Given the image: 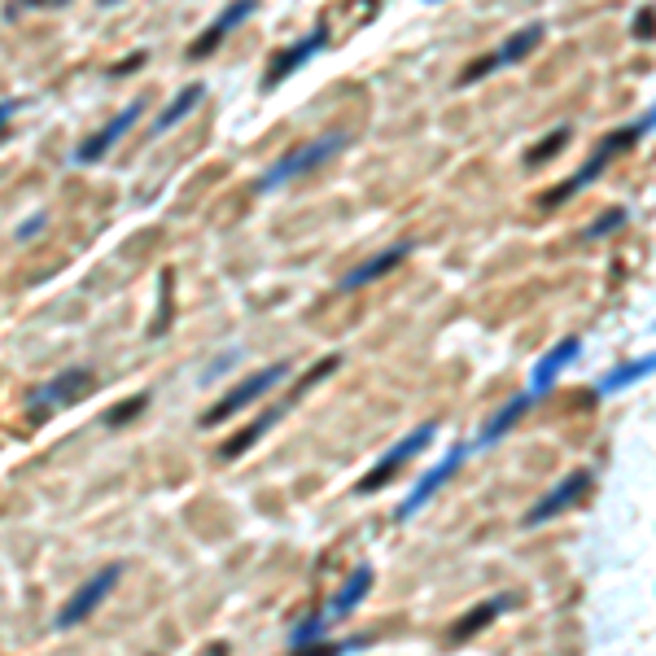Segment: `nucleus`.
Returning <instances> with one entry per match:
<instances>
[{
	"instance_id": "a878e982",
	"label": "nucleus",
	"mask_w": 656,
	"mask_h": 656,
	"mask_svg": "<svg viewBox=\"0 0 656 656\" xmlns=\"http://www.w3.org/2000/svg\"><path fill=\"white\" fill-rule=\"evenodd\" d=\"M368 639H347V643H315V647H297L293 656H347L355 647H364Z\"/></svg>"
},
{
	"instance_id": "7ed1b4c3",
	"label": "nucleus",
	"mask_w": 656,
	"mask_h": 656,
	"mask_svg": "<svg viewBox=\"0 0 656 656\" xmlns=\"http://www.w3.org/2000/svg\"><path fill=\"white\" fill-rule=\"evenodd\" d=\"M543 36H547V27L543 23H525L521 32H512L499 49H490V53H482L477 62H469L464 71H460V80H455V88H473V84H482V80H490L495 71H503V66H517V62H525L538 45H543Z\"/></svg>"
},
{
	"instance_id": "c756f323",
	"label": "nucleus",
	"mask_w": 656,
	"mask_h": 656,
	"mask_svg": "<svg viewBox=\"0 0 656 656\" xmlns=\"http://www.w3.org/2000/svg\"><path fill=\"white\" fill-rule=\"evenodd\" d=\"M19 110H23V101H19V97H14V101H0V127H5V123H10Z\"/></svg>"
},
{
	"instance_id": "c85d7f7f",
	"label": "nucleus",
	"mask_w": 656,
	"mask_h": 656,
	"mask_svg": "<svg viewBox=\"0 0 656 656\" xmlns=\"http://www.w3.org/2000/svg\"><path fill=\"white\" fill-rule=\"evenodd\" d=\"M634 40H652V10L647 5L634 14Z\"/></svg>"
},
{
	"instance_id": "ddd939ff",
	"label": "nucleus",
	"mask_w": 656,
	"mask_h": 656,
	"mask_svg": "<svg viewBox=\"0 0 656 656\" xmlns=\"http://www.w3.org/2000/svg\"><path fill=\"white\" fill-rule=\"evenodd\" d=\"M521 604V595L517 591H503V595H490V599H482V604H473L455 625H451V643H469V639H477L486 625H495L503 612H512Z\"/></svg>"
},
{
	"instance_id": "b1692460",
	"label": "nucleus",
	"mask_w": 656,
	"mask_h": 656,
	"mask_svg": "<svg viewBox=\"0 0 656 656\" xmlns=\"http://www.w3.org/2000/svg\"><path fill=\"white\" fill-rule=\"evenodd\" d=\"M145 408H149V390H145V394H132V399H123V403H114V408L101 416V425H106V429H123V425L136 421Z\"/></svg>"
},
{
	"instance_id": "a211bd4d",
	"label": "nucleus",
	"mask_w": 656,
	"mask_h": 656,
	"mask_svg": "<svg viewBox=\"0 0 656 656\" xmlns=\"http://www.w3.org/2000/svg\"><path fill=\"white\" fill-rule=\"evenodd\" d=\"M652 368H656V360H652V355H639V360H625V364L608 368V373L595 381V399H612V394H621V390H630V386L647 381V377H652Z\"/></svg>"
},
{
	"instance_id": "423d86ee",
	"label": "nucleus",
	"mask_w": 656,
	"mask_h": 656,
	"mask_svg": "<svg viewBox=\"0 0 656 656\" xmlns=\"http://www.w3.org/2000/svg\"><path fill=\"white\" fill-rule=\"evenodd\" d=\"M434 438H438V421H425V425H416L412 434H403V438H399V442H394V447H390V451H386V455H381V460H377V464L360 477L355 495H377L381 486H390V482L408 469V460H412V455H421Z\"/></svg>"
},
{
	"instance_id": "f257e3e1",
	"label": "nucleus",
	"mask_w": 656,
	"mask_h": 656,
	"mask_svg": "<svg viewBox=\"0 0 656 656\" xmlns=\"http://www.w3.org/2000/svg\"><path fill=\"white\" fill-rule=\"evenodd\" d=\"M652 123H656V114H652V110H643V114H639V119H630L625 127L608 132V136L595 145V154H591V158H586V162H582V167H578L564 184H556V189H547V193H543V206H547V210H556V206H564L569 197H578L582 189H591V184H595V180H599V175H604V171H608L621 154H630V149H634L647 132H652Z\"/></svg>"
},
{
	"instance_id": "f8f14e48",
	"label": "nucleus",
	"mask_w": 656,
	"mask_h": 656,
	"mask_svg": "<svg viewBox=\"0 0 656 656\" xmlns=\"http://www.w3.org/2000/svg\"><path fill=\"white\" fill-rule=\"evenodd\" d=\"M578 355H582V338H560L547 355H538V364H534V373H530V394H534V403H543V399L551 394L556 377H560Z\"/></svg>"
},
{
	"instance_id": "4468645a",
	"label": "nucleus",
	"mask_w": 656,
	"mask_h": 656,
	"mask_svg": "<svg viewBox=\"0 0 656 656\" xmlns=\"http://www.w3.org/2000/svg\"><path fill=\"white\" fill-rule=\"evenodd\" d=\"M412 250H416V241H394L390 250H381V254H373V258H364L360 267H351V271L342 276V284H338V289H342V293H360L364 284H373V280H381L386 271H394V267H399V263H403V258H408Z\"/></svg>"
},
{
	"instance_id": "6e6552de",
	"label": "nucleus",
	"mask_w": 656,
	"mask_h": 656,
	"mask_svg": "<svg viewBox=\"0 0 656 656\" xmlns=\"http://www.w3.org/2000/svg\"><path fill=\"white\" fill-rule=\"evenodd\" d=\"M591 486H595V473L591 469H573L569 477H560L525 517H521V525L525 530H534V525H547V521H556L560 512H569L573 503H582L586 495H591Z\"/></svg>"
},
{
	"instance_id": "9b49d317",
	"label": "nucleus",
	"mask_w": 656,
	"mask_h": 656,
	"mask_svg": "<svg viewBox=\"0 0 656 656\" xmlns=\"http://www.w3.org/2000/svg\"><path fill=\"white\" fill-rule=\"evenodd\" d=\"M324 45H328V19H319V23H315L302 40H293L289 49H280V53L267 62V80H263V88H280V84H284L293 71H302V66H306V62H311Z\"/></svg>"
},
{
	"instance_id": "39448f33",
	"label": "nucleus",
	"mask_w": 656,
	"mask_h": 656,
	"mask_svg": "<svg viewBox=\"0 0 656 656\" xmlns=\"http://www.w3.org/2000/svg\"><path fill=\"white\" fill-rule=\"evenodd\" d=\"M284 377H289V364H284V360H280V364H267V368H258V373H254V377H245L236 390H228V394H223L215 408H206V412L197 416V429H215V425L232 421L236 412H245L250 403H258L267 390H276Z\"/></svg>"
},
{
	"instance_id": "5701e85b",
	"label": "nucleus",
	"mask_w": 656,
	"mask_h": 656,
	"mask_svg": "<svg viewBox=\"0 0 656 656\" xmlns=\"http://www.w3.org/2000/svg\"><path fill=\"white\" fill-rule=\"evenodd\" d=\"M573 141V127L569 123H560V127H551L530 154H525V167H543V162H551V158H560L564 154V145Z\"/></svg>"
},
{
	"instance_id": "bb28decb",
	"label": "nucleus",
	"mask_w": 656,
	"mask_h": 656,
	"mask_svg": "<svg viewBox=\"0 0 656 656\" xmlns=\"http://www.w3.org/2000/svg\"><path fill=\"white\" fill-rule=\"evenodd\" d=\"M45 223H49V215H45V210H36L32 219H23V223L14 228V236H19V241H32V236H40V232H45Z\"/></svg>"
},
{
	"instance_id": "1a4fd4ad",
	"label": "nucleus",
	"mask_w": 656,
	"mask_h": 656,
	"mask_svg": "<svg viewBox=\"0 0 656 656\" xmlns=\"http://www.w3.org/2000/svg\"><path fill=\"white\" fill-rule=\"evenodd\" d=\"M469 455H473V442H455V447H451V451H447V455H442V460H438V464H434V469H429V473L412 486V495L399 503V521H412V517H416V512H421V508H425V503H429V499H434V495H438V490H442V486H447V482L464 469V460H469Z\"/></svg>"
},
{
	"instance_id": "20e7f679",
	"label": "nucleus",
	"mask_w": 656,
	"mask_h": 656,
	"mask_svg": "<svg viewBox=\"0 0 656 656\" xmlns=\"http://www.w3.org/2000/svg\"><path fill=\"white\" fill-rule=\"evenodd\" d=\"M88 386H93V368H80V364H75V368H62L58 377H49L45 386H36V390L27 394V421H32V425L49 421L53 412L80 403V399L88 394Z\"/></svg>"
},
{
	"instance_id": "4be33fe9",
	"label": "nucleus",
	"mask_w": 656,
	"mask_h": 656,
	"mask_svg": "<svg viewBox=\"0 0 656 656\" xmlns=\"http://www.w3.org/2000/svg\"><path fill=\"white\" fill-rule=\"evenodd\" d=\"M338 368H342V355H324V360H315V364H311V368H306V373L293 381V390H289V403L306 399V394H311L319 381H328V377H333Z\"/></svg>"
},
{
	"instance_id": "2eb2a0df",
	"label": "nucleus",
	"mask_w": 656,
	"mask_h": 656,
	"mask_svg": "<svg viewBox=\"0 0 656 656\" xmlns=\"http://www.w3.org/2000/svg\"><path fill=\"white\" fill-rule=\"evenodd\" d=\"M254 10H258L254 0H236V5H228V10H223V14H219V19H215V23H210V27H206L193 45H189V58H193V62L210 58V53L223 45V36H228V32H236L241 23H250V19H254Z\"/></svg>"
},
{
	"instance_id": "dca6fc26",
	"label": "nucleus",
	"mask_w": 656,
	"mask_h": 656,
	"mask_svg": "<svg viewBox=\"0 0 656 656\" xmlns=\"http://www.w3.org/2000/svg\"><path fill=\"white\" fill-rule=\"evenodd\" d=\"M373 582H377V569L373 564H360L342 586H338V595L333 599H328V608H319V617L328 621V625H333V621H342V617H351L364 599H368V591H373Z\"/></svg>"
},
{
	"instance_id": "f3484780",
	"label": "nucleus",
	"mask_w": 656,
	"mask_h": 656,
	"mask_svg": "<svg viewBox=\"0 0 656 656\" xmlns=\"http://www.w3.org/2000/svg\"><path fill=\"white\" fill-rule=\"evenodd\" d=\"M289 408H293L289 399H280V403H271V408H267L263 416H254V421H250L245 429H236V434H232V438H228V442L219 447V460H223V464H232V460H241V455H245V451H250L254 442H263V438L271 434V425H276L280 416H289Z\"/></svg>"
},
{
	"instance_id": "393cba45",
	"label": "nucleus",
	"mask_w": 656,
	"mask_h": 656,
	"mask_svg": "<svg viewBox=\"0 0 656 656\" xmlns=\"http://www.w3.org/2000/svg\"><path fill=\"white\" fill-rule=\"evenodd\" d=\"M625 223H630V210H625V206H612V210H604L595 223H586V232H582V236H586V241H599V236L621 232Z\"/></svg>"
},
{
	"instance_id": "cd10ccee",
	"label": "nucleus",
	"mask_w": 656,
	"mask_h": 656,
	"mask_svg": "<svg viewBox=\"0 0 656 656\" xmlns=\"http://www.w3.org/2000/svg\"><path fill=\"white\" fill-rule=\"evenodd\" d=\"M236 360H241V355H236V351H232V355H223V360H215V364H210V368H206V373H202V386H210V381H215V377H223V373H228V368H232V364H236Z\"/></svg>"
},
{
	"instance_id": "0eeeda50",
	"label": "nucleus",
	"mask_w": 656,
	"mask_h": 656,
	"mask_svg": "<svg viewBox=\"0 0 656 656\" xmlns=\"http://www.w3.org/2000/svg\"><path fill=\"white\" fill-rule=\"evenodd\" d=\"M119 582H123V564H106V569H97V573H93V578H88V582H84V586H80V591L62 604V612H58V621H53V625H58V630H75V625H84V621H88V617H93V612H97V608L114 595V586H119Z\"/></svg>"
},
{
	"instance_id": "aec40b11",
	"label": "nucleus",
	"mask_w": 656,
	"mask_h": 656,
	"mask_svg": "<svg viewBox=\"0 0 656 656\" xmlns=\"http://www.w3.org/2000/svg\"><path fill=\"white\" fill-rule=\"evenodd\" d=\"M202 97H206V84H189V88H180V93L167 101V110L154 119V136H162V132H171L180 119H189V114L202 106Z\"/></svg>"
},
{
	"instance_id": "9d476101",
	"label": "nucleus",
	"mask_w": 656,
	"mask_h": 656,
	"mask_svg": "<svg viewBox=\"0 0 656 656\" xmlns=\"http://www.w3.org/2000/svg\"><path fill=\"white\" fill-rule=\"evenodd\" d=\"M141 114H145V97H136V101H132V106H123V110H119L106 127H97V132H93V136H88V141L71 154V162H75V167H97V162H101V158H106V154H110V149H114V145H119V141H123L136 123H141Z\"/></svg>"
},
{
	"instance_id": "6ab92c4d",
	"label": "nucleus",
	"mask_w": 656,
	"mask_h": 656,
	"mask_svg": "<svg viewBox=\"0 0 656 656\" xmlns=\"http://www.w3.org/2000/svg\"><path fill=\"white\" fill-rule=\"evenodd\" d=\"M530 408H534V394H530V390H521L517 399H508V403H503V408H499V412L490 416V425H486V429L477 434L473 451H482V447H495L499 438H508V434L517 429V421H521V416H525Z\"/></svg>"
},
{
	"instance_id": "412c9836",
	"label": "nucleus",
	"mask_w": 656,
	"mask_h": 656,
	"mask_svg": "<svg viewBox=\"0 0 656 656\" xmlns=\"http://www.w3.org/2000/svg\"><path fill=\"white\" fill-rule=\"evenodd\" d=\"M171 319H175V271L162 267V276H158V315L149 324V338H162L171 328Z\"/></svg>"
},
{
	"instance_id": "f03ea898",
	"label": "nucleus",
	"mask_w": 656,
	"mask_h": 656,
	"mask_svg": "<svg viewBox=\"0 0 656 656\" xmlns=\"http://www.w3.org/2000/svg\"><path fill=\"white\" fill-rule=\"evenodd\" d=\"M347 145H351V132H328V136H315V141H306V145H293L289 154H280V158L254 180V193H276L280 184H289V180H297V175L324 167L328 158H338Z\"/></svg>"
}]
</instances>
